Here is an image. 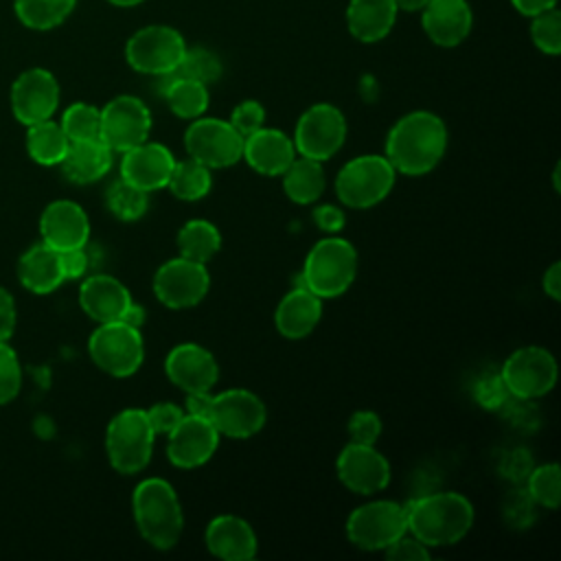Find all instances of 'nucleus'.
<instances>
[{
  "instance_id": "1",
  "label": "nucleus",
  "mask_w": 561,
  "mask_h": 561,
  "mask_svg": "<svg viewBox=\"0 0 561 561\" xmlns=\"http://www.w3.org/2000/svg\"><path fill=\"white\" fill-rule=\"evenodd\" d=\"M447 127L443 118L427 110L401 116L386 136V158L397 173L425 175L445 156Z\"/></svg>"
},
{
  "instance_id": "2",
  "label": "nucleus",
  "mask_w": 561,
  "mask_h": 561,
  "mask_svg": "<svg viewBox=\"0 0 561 561\" xmlns=\"http://www.w3.org/2000/svg\"><path fill=\"white\" fill-rule=\"evenodd\" d=\"M473 504L456 491L421 495L405 506L408 533L427 548L454 546L473 526Z\"/></svg>"
},
{
  "instance_id": "3",
  "label": "nucleus",
  "mask_w": 561,
  "mask_h": 561,
  "mask_svg": "<svg viewBox=\"0 0 561 561\" xmlns=\"http://www.w3.org/2000/svg\"><path fill=\"white\" fill-rule=\"evenodd\" d=\"M131 513L140 537L156 550L178 546L184 515L180 497L164 478H145L131 493Z\"/></svg>"
},
{
  "instance_id": "4",
  "label": "nucleus",
  "mask_w": 561,
  "mask_h": 561,
  "mask_svg": "<svg viewBox=\"0 0 561 561\" xmlns=\"http://www.w3.org/2000/svg\"><path fill=\"white\" fill-rule=\"evenodd\" d=\"M357 250L351 241L329 234L320 239L307 254L300 280L316 296L337 298L355 280Z\"/></svg>"
},
{
  "instance_id": "5",
  "label": "nucleus",
  "mask_w": 561,
  "mask_h": 561,
  "mask_svg": "<svg viewBox=\"0 0 561 561\" xmlns=\"http://www.w3.org/2000/svg\"><path fill=\"white\" fill-rule=\"evenodd\" d=\"M156 432L149 425L147 412L140 408H125L112 416L105 430V454L123 476L142 471L153 454Z\"/></svg>"
},
{
  "instance_id": "6",
  "label": "nucleus",
  "mask_w": 561,
  "mask_h": 561,
  "mask_svg": "<svg viewBox=\"0 0 561 561\" xmlns=\"http://www.w3.org/2000/svg\"><path fill=\"white\" fill-rule=\"evenodd\" d=\"M397 180L386 156L366 153L348 160L335 175L337 199L348 208H370L388 197Z\"/></svg>"
},
{
  "instance_id": "7",
  "label": "nucleus",
  "mask_w": 561,
  "mask_h": 561,
  "mask_svg": "<svg viewBox=\"0 0 561 561\" xmlns=\"http://www.w3.org/2000/svg\"><path fill=\"white\" fill-rule=\"evenodd\" d=\"M90 359L112 377H129L145 362L142 333L123 320L99 324L88 340Z\"/></svg>"
},
{
  "instance_id": "8",
  "label": "nucleus",
  "mask_w": 561,
  "mask_h": 561,
  "mask_svg": "<svg viewBox=\"0 0 561 561\" xmlns=\"http://www.w3.org/2000/svg\"><path fill=\"white\" fill-rule=\"evenodd\" d=\"M346 539L359 550H386L408 533L405 506L392 500H373L357 506L346 519Z\"/></svg>"
},
{
  "instance_id": "9",
  "label": "nucleus",
  "mask_w": 561,
  "mask_h": 561,
  "mask_svg": "<svg viewBox=\"0 0 561 561\" xmlns=\"http://www.w3.org/2000/svg\"><path fill=\"white\" fill-rule=\"evenodd\" d=\"M557 359L543 346H522L513 351L500 368L506 392L522 401L548 394L557 383Z\"/></svg>"
},
{
  "instance_id": "10",
  "label": "nucleus",
  "mask_w": 561,
  "mask_h": 561,
  "mask_svg": "<svg viewBox=\"0 0 561 561\" xmlns=\"http://www.w3.org/2000/svg\"><path fill=\"white\" fill-rule=\"evenodd\" d=\"M186 50L182 33L169 24H149L138 28L125 44L127 64L149 77L171 72Z\"/></svg>"
},
{
  "instance_id": "11",
  "label": "nucleus",
  "mask_w": 561,
  "mask_h": 561,
  "mask_svg": "<svg viewBox=\"0 0 561 561\" xmlns=\"http://www.w3.org/2000/svg\"><path fill=\"white\" fill-rule=\"evenodd\" d=\"M291 140L298 156L324 162L342 149L346 118L333 103H313L300 114Z\"/></svg>"
},
{
  "instance_id": "12",
  "label": "nucleus",
  "mask_w": 561,
  "mask_h": 561,
  "mask_svg": "<svg viewBox=\"0 0 561 561\" xmlns=\"http://www.w3.org/2000/svg\"><path fill=\"white\" fill-rule=\"evenodd\" d=\"M184 149L188 158L204 167L226 169L241 160L243 136L230 125V121L215 116L193 118L184 131Z\"/></svg>"
},
{
  "instance_id": "13",
  "label": "nucleus",
  "mask_w": 561,
  "mask_h": 561,
  "mask_svg": "<svg viewBox=\"0 0 561 561\" xmlns=\"http://www.w3.org/2000/svg\"><path fill=\"white\" fill-rule=\"evenodd\" d=\"M206 419L215 425L219 436L250 438L263 430L267 410L254 392L245 388H230L217 394L210 392Z\"/></svg>"
},
{
  "instance_id": "14",
  "label": "nucleus",
  "mask_w": 561,
  "mask_h": 561,
  "mask_svg": "<svg viewBox=\"0 0 561 561\" xmlns=\"http://www.w3.org/2000/svg\"><path fill=\"white\" fill-rule=\"evenodd\" d=\"M210 287L206 263L175 256L162 263L153 274V294L169 309H188L202 302Z\"/></svg>"
},
{
  "instance_id": "15",
  "label": "nucleus",
  "mask_w": 561,
  "mask_h": 561,
  "mask_svg": "<svg viewBox=\"0 0 561 561\" xmlns=\"http://www.w3.org/2000/svg\"><path fill=\"white\" fill-rule=\"evenodd\" d=\"M151 131V112L134 94H118L101 107V140L123 153L145 140Z\"/></svg>"
},
{
  "instance_id": "16",
  "label": "nucleus",
  "mask_w": 561,
  "mask_h": 561,
  "mask_svg": "<svg viewBox=\"0 0 561 561\" xmlns=\"http://www.w3.org/2000/svg\"><path fill=\"white\" fill-rule=\"evenodd\" d=\"M11 112L24 127L53 118L59 105V83L46 68L20 72L9 92Z\"/></svg>"
},
{
  "instance_id": "17",
  "label": "nucleus",
  "mask_w": 561,
  "mask_h": 561,
  "mask_svg": "<svg viewBox=\"0 0 561 561\" xmlns=\"http://www.w3.org/2000/svg\"><path fill=\"white\" fill-rule=\"evenodd\" d=\"M219 447V432L206 416L184 414L167 434V456L178 469H195L206 465Z\"/></svg>"
},
{
  "instance_id": "18",
  "label": "nucleus",
  "mask_w": 561,
  "mask_h": 561,
  "mask_svg": "<svg viewBox=\"0 0 561 561\" xmlns=\"http://www.w3.org/2000/svg\"><path fill=\"white\" fill-rule=\"evenodd\" d=\"M335 471L340 482L357 493V495H373L388 486L390 482V462L375 445L348 443L335 462Z\"/></svg>"
},
{
  "instance_id": "19",
  "label": "nucleus",
  "mask_w": 561,
  "mask_h": 561,
  "mask_svg": "<svg viewBox=\"0 0 561 561\" xmlns=\"http://www.w3.org/2000/svg\"><path fill=\"white\" fill-rule=\"evenodd\" d=\"M164 373L169 381L186 394L210 392L219 379V366L215 355L195 342L173 346L164 357Z\"/></svg>"
},
{
  "instance_id": "20",
  "label": "nucleus",
  "mask_w": 561,
  "mask_h": 561,
  "mask_svg": "<svg viewBox=\"0 0 561 561\" xmlns=\"http://www.w3.org/2000/svg\"><path fill=\"white\" fill-rule=\"evenodd\" d=\"M173 167L175 158L169 147H164L162 142L145 140L123 151L121 178L147 193H153L158 188H167Z\"/></svg>"
},
{
  "instance_id": "21",
  "label": "nucleus",
  "mask_w": 561,
  "mask_h": 561,
  "mask_svg": "<svg viewBox=\"0 0 561 561\" xmlns=\"http://www.w3.org/2000/svg\"><path fill=\"white\" fill-rule=\"evenodd\" d=\"M39 234L42 241L57 252L70 248H85L90 239V219L77 202L55 199L42 210Z\"/></svg>"
},
{
  "instance_id": "22",
  "label": "nucleus",
  "mask_w": 561,
  "mask_h": 561,
  "mask_svg": "<svg viewBox=\"0 0 561 561\" xmlns=\"http://www.w3.org/2000/svg\"><path fill=\"white\" fill-rule=\"evenodd\" d=\"M425 35L440 48L462 44L473 26V11L467 0H430L421 9Z\"/></svg>"
},
{
  "instance_id": "23",
  "label": "nucleus",
  "mask_w": 561,
  "mask_h": 561,
  "mask_svg": "<svg viewBox=\"0 0 561 561\" xmlns=\"http://www.w3.org/2000/svg\"><path fill=\"white\" fill-rule=\"evenodd\" d=\"M204 543L221 561H250L259 548L252 526L237 515L213 517L204 530Z\"/></svg>"
},
{
  "instance_id": "24",
  "label": "nucleus",
  "mask_w": 561,
  "mask_h": 561,
  "mask_svg": "<svg viewBox=\"0 0 561 561\" xmlns=\"http://www.w3.org/2000/svg\"><path fill=\"white\" fill-rule=\"evenodd\" d=\"M296 156L298 153H296L294 140L280 129H272L263 125L261 129L243 138L241 160H245L250 169H254L261 175H270V178L283 175V171L291 164Z\"/></svg>"
},
{
  "instance_id": "25",
  "label": "nucleus",
  "mask_w": 561,
  "mask_h": 561,
  "mask_svg": "<svg viewBox=\"0 0 561 561\" xmlns=\"http://www.w3.org/2000/svg\"><path fill=\"white\" fill-rule=\"evenodd\" d=\"M79 305L96 324L116 322L131 305V294L118 278L110 274H94L81 283Z\"/></svg>"
},
{
  "instance_id": "26",
  "label": "nucleus",
  "mask_w": 561,
  "mask_h": 561,
  "mask_svg": "<svg viewBox=\"0 0 561 561\" xmlns=\"http://www.w3.org/2000/svg\"><path fill=\"white\" fill-rule=\"evenodd\" d=\"M320 318L322 298L300 285L280 298L274 311V327L287 340H302L318 327Z\"/></svg>"
},
{
  "instance_id": "27",
  "label": "nucleus",
  "mask_w": 561,
  "mask_h": 561,
  "mask_svg": "<svg viewBox=\"0 0 561 561\" xmlns=\"http://www.w3.org/2000/svg\"><path fill=\"white\" fill-rule=\"evenodd\" d=\"M394 0H351L346 7L348 33L362 44L381 42L397 22Z\"/></svg>"
},
{
  "instance_id": "28",
  "label": "nucleus",
  "mask_w": 561,
  "mask_h": 561,
  "mask_svg": "<svg viewBox=\"0 0 561 561\" xmlns=\"http://www.w3.org/2000/svg\"><path fill=\"white\" fill-rule=\"evenodd\" d=\"M114 162V151L101 140H72L59 162L64 175L75 184H92L101 180Z\"/></svg>"
},
{
  "instance_id": "29",
  "label": "nucleus",
  "mask_w": 561,
  "mask_h": 561,
  "mask_svg": "<svg viewBox=\"0 0 561 561\" xmlns=\"http://www.w3.org/2000/svg\"><path fill=\"white\" fill-rule=\"evenodd\" d=\"M18 278L33 294H50L64 283L59 252L44 241L31 245L18 259Z\"/></svg>"
},
{
  "instance_id": "30",
  "label": "nucleus",
  "mask_w": 561,
  "mask_h": 561,
  "mask_svg": "<svg viewBox=\"0 0 561 561\" xmlns=\"http://www.w3.org/2000/svg\"><path fill=\"white\" fill-rule=\"evenodd\" d=\"M156 88L167 101L169 110L184 121L199 118L208 110L210 94H208V85L202 81L160 75L156 77Z\"/></svg>"
},
{
  "instance_id": "31",
  "label": "nucleus",
  "mask_w": 561,
  "mask_h": 561,
  "mask_svg": "<svg viewBox=\"0 0 561 561\" xmlns=\"http://www.w3.org/2000/svg\"><path fill=\"white\" fill-rule=\"evenodd\" d=\"M283 191L294 204H313L324 191V169L322 162L296 156L291 164L283 171Z\"/></svg>"
},
{
  "instance_id": "32",
  "label": "nucleus",
  "mask_w": 561,
  "mask_h": 561,
  "mask_svg": "<svg viewBox=\"0 0 561 561\" xmlns=\"http://www.w3.org/2000/svg\"><path fill=\"white\" fill-rule=\"evenodd\" d=\"M70 147L61 125L53 118L33 123L26 127V151L42 167H55L64 160Z\"/></svg>"
},
{
  "instance_id": "33",
  "label": "nucleus",
  "mask_w": 561,
  "mask_h": 561,
  "mask_svg": "<svg viewBox=\"0 0 561 561\" xmlns=\"http://www.w3.org/2000/svg\"><path fill=\"white\" fill-rule=\"evenodd\" d=\"M180 256L197 263H208L221 248V234L215 224L206 219H188L175 237Z\"/></svg>"
},
{
  "instance_id": "34",
  "label": "nucleus",
  "mask_w": 561,
  "mask_h": 561,
  "mask_svg": "<svg viewBox=\"0 0 561 561\" xmlns=\"http://www.w3.org/2000/svg\"><path fill=\"white\" fill-rule=\"evenodd\" d=\"M77 0H15L18 20L31 31H50L68 20Z\"/></svg>"
},
{
  "instance_id": "35",
  "label": "nucleus",
  "mask_w": 561,
  "mask_h": 561,
  "mask_svg": "<svg viewBox=\"0 0 561 561\" xmlns=\"http://www.w3.org/2000/svg\"><path fill=\"white\" fill-rule=\"evenodd\" d=\"M210 186H213L210 169L193 158H186L180 162L175 160V167L167 182V188L178 199H184V202H197L206 197L210 193Z\"/></svg>"
},
{
  "instance_id": "36",
  "label": "nucleus",
  "mask_w": 561,
  "mask_h": 561,
  "mask_svg": "<svg viewBox=\"0 0 561 561\" xmlns=\"http://www.w3.org/2000/svg\"><path fill=\"white\" fill-rule=\"evenodd\" d=\"M107 210L121 219V221H136L140 219L149 208V193L129 184L127 180L118 178L107 186L105 193Z\"/></svg>"
},
{
  "instance_id": "37",
  "label": "nucleus",
  "mask_w": 561,
  "mask_h": 561,
  "mask_svg": "<svg viewBox=\"0 0 561 561\" xmlns=\"http://www.w3.org/2000/svg\"><path fill=\"white\" fill-rule=\"evenodd\" d=\"M221 70H224L221 59L213 50H208L204 46H193V48L186 46L180 64L167 75L180 77V79H193V81H202V83L210 85L221 77Z\"/></svg>"
},
{
  "instance_id": "38",
  "label": "nucleus",
  "mask_w": 561,
  "mask_h": 561,
  "mask_svg": "<svg viewBox=\"0 0 561 561\" xmlns=\"http://www.w3.org/2000/svg\"><path fill=\"white\" fill-rule=\"evenodd\" d=\"M59 125L70 142L101 138V110L90 103L77 101L64 110Z\"/></svg>"
},
{
  "instance_id": "39",
  "label": "nucleus",
  "mask_w": 561,
  "mask_h": 561,
  "mask_svg": "<svg viewBox=\"0 0 561 561\" xmlns=\"http://www.w3.org/2000/svg\"><path fill=\"white\" fill-rule=\"evenodd\" d=\"M528 497L543 506L554 511L561 502V469L557 462H546L535 467L528 473Z\"/></svg>"
},
{
  "instance_id": "40",
  "label": "nucleus",
  "mask_w": 561,
  "mask_h": 561,
  "mask_svg": "<svg viewBox=\"0 0 561 561\" xmlns=\"http://www.w3.org/2000/svg\"><path fill=\"white\" fill-rule=\"evenodd\" d=\"M530 37L533 44L543 55L561 53V11L557 7L541 11L530 18Z\"/></svg>"
},
{
  "instance_id": "41",
  "label": "nucleus",
  "mask_w": 561,
  "mask_h": 561,
  "mask_svg": "<svg viewBox=\"0 0 561 561\" xmlns=\"http://www.w3.org/2000/svg\"><path fill=\"white\" fill-rule=\"evenodd\" d=\"M22 388V366L15 351L0 342V405L11 403Z\"/></svg>"
},
{
  "instance_id": "42",
  "label": "nucleus",
  "mask_w": 561,
  "mask_h": 561,
  "mask_svg": "<svg viewBox=\"0 0 561 561\" xmlns=\"http://www.w3.org/2000/svg\"><path fill=\"white\" fill-rule=\"evenodd\" d=\"M230 125L245 138L265 125V107L254 99H245L232 110Z\"/></svg>"
},
{
  "instance_id": "43",
  "label": "nucleus",
  "mask_w": 561,
  "mask_h": 561,
  "mask_svg": "<svg viewBox=\"0 0 561 561\" xmlns=\"http://www.w3.org/2000/svg\"><path fill=\"white\" fill-rule=\"evenodd\" d=\"M348 434L353 443L375 445L381 434V419L373 410H357L348 419Z\"/></svg>"
},
{
  "instance_id": "44",
  "label": "nucleus",
  "mask_w": 561,
  "mask_h": 561,
  "mask_svg": "<svg viewBox=\"0 0 561 561\" xmlns=\"http://www.w3.org/2000/svg\"><path fill=\"white\" fill-rule=\"evenodd\" d=\"M383 557L390 561H427L432 557V552L416 537H412L410 533H403L397 541H392L383 550Z\"/></svg>"
},
{
  "instance_id": "45",
  "label": "nucleus",
  "mask_w": 561,
  "mask_h": 561,
  "mask_svg": "<svg viewBox=\"0 0 561 561\" xmlns=\"http://www.w3.org/2000/svg\"><path fill=\"white\" fill-rule=\"evenodd\" d=\"M147 412V419H149V425L151 430L158 434H169L178 423L180 419L186 414L180 405L171 403V401H160L156 405H151Z\"/></svg>"
},
{
  "instance_id": "46",
  "label": "nucleus",
  "mask_w": 561,
  "mask_h": 561,
  "mask_svg": "<svg viewBox=\"0 0 561 561\" xmlns=\"http://www.w3.org/2000/svg\"><path fill=\"white\" fill-rule=\"evenodd\" d=\"M506 388L502 383V377L500 373L495 377H484L476 383V399L480 405L484 408H497L500 403H504L506 399Z\"/></svg>"
},
{
  "instance_id": "47",
  "label": "nucleus",
  "mask_w": 561,
  "mask_h": 561,
  "mask_svg": "<svg viewBox=\"0 0 561 561\" xmlns=\"http://www.w3.org/2000/svg\"><path fill=\"white\" fill-rule=\"evenodd\" d=\"M313 221L322 232L337 234L346 224V215L342 208H337L333 204H322L313 210Z\"/></svg>"
},
{
  "instance_id": "48",
  "label": "nucleus",
  "mask_w": 561,
  "mask_h": 561,
  "mask_svg": "<svg viewBox=\"0 0 561 561\" xmlns=\"http://www.w3.org/2000/svg\"><path fill=\"white\" fill-rule=\"evenodd\" d=\"M59 261H61V272H64V280H77L85 274L88 270V254L85 248H70V250H61L59 252Z\"/></svg>"
},
{
  "instance_id": "49",
  "label": "nucleus",
  "mask_w": 561,
  "mask_h": 561,
  "mask_svg": "<svg viewBox=\"0 0 561 561\" xmlns=\"http://www.w3.org/2000/svg\"><path fill=\"white\" fill-rule=\"evenodd\" d=\"M15 322H18L15 300L11 291L0 285V342H7L13 335Z\"/></svg>"
},
{
  "instance_id": "50",
  "label": "nucleus",
  "mask_w": 561,
  "mask_h": 561,
  "mask_svg": "<svg viewBox=\"0 0 561 561\" xmlns=\"http://www.w3.org/2000/svg\"><path fill=\"white\" fill-rule=\"evenodd\" d=\"M541 287H543V291H546L548 298L561 300V263H559V261L550 263V267L543 272Z\"/></svg>"
},
{
  "instance_id": "51",
  "label": "nucleus",
  "mask_w": 561,
  "mask_h": 561,
  "mask_svg": "<svg viewBox=\"0 0 561 561\" xmlns=\"http://www.w3.org/2000/svg\"><path fill=\"white\" fill-rule=\"evenodd\" d=\"M559 0H511L513 9L519 13V15H526V18H533L541 11H548L552 7H557Z\"/></svg>"
},
{
  "instance_id": "52",
  "label": "nucleus",
  "mask_w": 561,
  "mask_h": 561,
  "mask_svg": "<svg viewBox=\"0 0 561 561\" xmlns=\"http://www.w3.org/2000/svg\"><path fill=\"white\" fill-rule=\"evenodd\" d=\"M121 320H123L125 324H129V327L140 329V327H142V322H145V309L131 300V305L127 307V311L123 313V318H121Z\"/></svg>"
},
{
  "instance_id": "53",
  "label": "nucleus",
  "mask_w": 561,
  "mask_h": 561,
  "mask_svg": "<svg viewBox=\"0 0 561 561\" xmlns=\"http://www.w3.org/2000/svg\"><path fill=\"white\" fill-rule=\"evenodd\" d=\"M430 0H394V4H397V9L399 11H405V13H421V9L427 4Z\"/></svg>"
},
{
  "instance_id": "54",
  "label": "nucleus",
  "mask_w": 561,
  "mask_h": 561,
  "mask_svg": "<svg viewBox=\"0 0 561 561\" xmlns=\"http://www.w3.org/2000/svg\"><path fill=\"white\" fill-rule=\"evenodd\" d=\"M110 4H114V7H123V9H127V7H136V4H140V2H145V0H107Z\"/></svg>"
},
{
  "instance_id": "55",
  "label": "nucleus",
  "mask_w": 561,
  "mask_h": 561,
  "mask_svg": "<svg viewBox=\"0 0 561 561\" xmlns=\"http://www.w3.org/2000/svg\"><path fill=\"white\" fill-rule=\"evenodd\" d=\"M559 169H561V164H557V167H554V173H552V180H554V191H559Z\"/></svg>"
}]
</instances>
